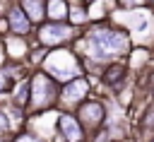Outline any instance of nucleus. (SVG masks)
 <instances>
[{
	"instance_id": "nucleus-1",
	"label": "nucleus",
	"mask_w": 154,
	"mask_h": 142,
	"mask_svg": "<svg viewBox=\"0 0 154 142\" xmlns=\"http://www.w3.org/2000/svg\"><path fill=\"white\" fill-rule=\"evenodd\" d=\"M84 43H87L91 58H96V60L118 58L120 53L128 51V36L120 34V31H111V29H94V31H89Z\"/></svg>"
},
{
	"instance_id": "nucleus-2",
	"label": "nucleus",
	"mask_w": 154,
	"mask_h": 142,
	"mask_svg": "<svg viewBox=\"0 0 154 142\" xmlns=\"http://www.w3.org/2000/svg\"><path fill=\"white\" fill-rule=\"evenodd\" d=\"M46 70L58 79H72L79 75V63L75 60V55L70 51H55L46 60Z\"/></svg>"
},
{
	"instance_id": "nucleus-3",
	"label": "nucleus",
	"mask_w": 154,
	"mask_h": 142,
	"mask_svg": "<svg viewBox=\"0 0 154 142\" xmlns=\"http://www.w3.org/2000/svg\"><path fill=\"white\" fill-rule=\"evenodd\" d=\"M58 99V87L53 84V79L43 72H38L34 79H31V106L43 111L48 108L53 101Z\"/></svg>"
},
{
	"instance_id": "nucleus-4",
	"label": "nucleus",
	"mask_w": 154,
	"mask_h": 142,
	"mask_svg": "<svg viewBox=\"0 0 154 142\" xmlns=\"http://www.w3.org/2000/svg\"><path fill=\"white\" fill-rule=\"evenodd\" d=\"M79 123L84 128H96L101 120H103V106L96 103V101H89V103H82L79 106Z\"/></svg>"
},
{
	"instance_id": "nucleus-5",
	"label": "nucleus",
	"mask_w": 154,
	"mask_h": 142,
	"mask_svg": "<svg viewBox=\"0 0 154 142\" xmlns=\"http://www.w3.org/2000/svg\"><path fill=\"white\" fill-rule=\"evenodd\" d=\"M60 132H63V137L67 140V142H82L84 140V125L77 120V118H72V116H60Z\"/></svg>"
},
{
	"instance_id": "nucleus-6",
	"label": "nucleus",
	"mask_w": 154,
	"mask_h": 142,
	"mask_svg": "<svg viewBox=\"0 0 154 142\" xmlns=\"http://www.w3.org/2000/svg\"><path fill=\"white\" fill-rule=\"evenodd\" d=\"M70 36H72V29L65 26V24H58V22L46 24L41 29V41L43 43H60V41H67Z\"/></svg>"
},
{
	"instance_id": "nucleus-7",
	"label": "nucleus",
	"mask_w": 154,
	"mask_h": 142,
	"mask_svg": "<svg viewBox=\"0 0 154 142\" xmlns=\"http://www.w3.org/2000/svg\"><path fill=\"white\" fill-rule=\"evenodd\" d=\"M87 89H89V84H87V79H70V84L65 87V91L60 94V99L63 101H67V103H75V101H82L84 96H87Z\"/></svg>"
},
{
	"instance_id": "nucleus-8",
	"label": "nucleus",
	"mask_w": 154,
	"mask_h": 142,
	"mask_svg": "<svg viewBox=\"0 0 154 142\" xmlns=\"http://www.w3.org/2000/svg\"><path fill=\"white\" fill-rule=\"evenodd\" d=\"M10 26L14 34H26L29 31V14L24 10H12L10 12Z\"/></svg>"
},
{
	"instance_id": "nucleus-9",
	"label": "nucleus",
	"mask_w": 154,
	"mask_h": 142,
	"mask_svg": "<svg viewBox=\"0 0 154 142\" xmlns=\"http://www.w3.org/2000/svg\"><path fill=\"white\" fill-rule=\"evenodd\" d=\"M22 5H24V12L29 14V19L41 22V19L46 17V5H43V0H22Z\"/></svg>"
},
{
	"instance_id": "nucleus-10",
	"label": "nucleus",
	"mask_w": 154,
	"mask_h": 142,
	"mask_svg": "<svg viewBox=\"0 0 154 142\" xmlns=\"http://www.w3.org/2000/svg\"><path fill=\"white\" fill-rule=\"evenodd\" d=\"M65 14H67V2L65 0H51L48 2V17L51 19L60 22V19H65Z\"/></svg>"
},
{
	"instance_id": "nucleus-11",
	"label": "nucleus",
	"mask_w": 154,
	"mask_h": 142,
	"mask_svg": "<svg viewBox=\"0 0 154 142\" xmlns=\"http://www.w3.org/2000/svg\"><path fill=\"white\" fill-rule=\"evenodd\" d=\"M31 89V84H22V87H17V91H14V103L17 106H24L26 103V91Z\"/></svg>"
},
{
	"instance_id": "nucleus-12",
	"label": "nucleus",
	"mask_w": 154,
	"mask_h": 142,
	"mask_svg": "<svg viewBox=\"0 0 154 142\" xmlns=\"http://www.w3.org/2000/svg\"><path fill=\"white\" fill-rule=\"evenodd\" d=\"M103 79H106L108 84H113V82H118V79H123V67H120V65H116V67H111V70H108V75H106Z\"/></svg>"
},
{
	"instance_id": "nucleus-13",
	"label": "nucleus",
	"mask_w": 154,
	"mask_h": 142,
	"mask_svg": "<svg viewBox=\"0 0 154 142\" xmlns=\"http://www.w3.org/2000/svg\"><path fill=\"white\" fill-rule=\"evenodd\" d=\"M7 130H10V120H7L5 111H0V135H5Z\"/></svg>"
},
{
	"instance_id": "nucleus-14",
	"label": "nucleus",
	"mask_w": 154,
	"mask_h": 142,
	"mask_svg": "<svg viewBox=\"0 0 154 142\" xmlns=\"http://www.w3.org/2000/svg\"><path fill=\"white\" fill-rule=\"evenodd\" d=\"M72 19H75V22H84L87 17H84V12H82V10H72Z\"/></svg>"
},
{
	"instance_id": "nucleus-15",
	"label": "nucleus",
	"mask_w": 154,
	"mask_h": 142,
	"mask_svg": "<svg viewBox=\"0 0 154 142\" xmlns=\"http://www.w3.org/2000/svg\"><path fill=\"white\" fill-rule=\"evenodd\" d=\"M14 142H38V140H36V137H31V135H19Z\"/></svg>"
},
{
	"instance_id": "nucleus-16",
	"label": "nucleus",
	"mask_w": 154,
	"mask_h": 142,
	"mask_svg": "<svg viewBox=\"0 0 154 142\" xmlns=\"http://www.w3.org/2000/svg\"><path fill=\"white\" fill-rule=\"evenodd\" d=\"M5 87H7V77H5V75H2V72H0V91H2V89H5Z\"/></svg>"
},
{
	"instance_id": "nucleus-17",
	"label": "nucleus",
	"mask_w": 154,
	"mask_h": 142,
	"mask_svg": "<svg viewBox=\"0 0 154 142\" xmlns=\"http://www.w3.org/2000/svg\"><path fill=\"white\" fill-rule=\"evenodd\" d=\"M120 2H123V5H140L142 0H120Z\"/></svg>"
},
{
	"instance_id": "nucleus-18",
	"label": "nucleus",
	"mask_w": 154,
	"mask_h": 142,
	"mask_svg": "<svg viewBox=\"0 0 154 142\" xmlns=\"http://www.w3.org/2000/svg\"><path fill=\"white\" fill-rule=\"evenodd\" d=\"M0 60H2V43H0Z\"/></svg>"
},
{
	"instance_id": "nucleus-19",
	"label": "nucleus",
	"mask_w": 154,
	"mask_h": 142,
	"mask_svg": "<svg viewBox=\"0 0 154 142\" xmlns=\"http://www.w3.org/2000/svg\"><path fill=\"white\" fill-rule=\"evenodd\" d=\"M84 2H91V0H84Z\"/></svg>"
}]
</instances>
